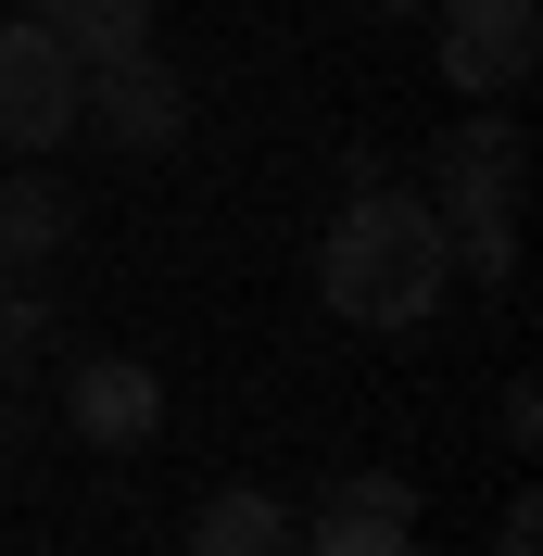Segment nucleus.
<instances>
[{"label":"nucleus","mask_w":543,"mask_h":556,"mask_svg":"<svg viewBox=\"0 0 543 556\" xmlns=\"http://www.w3.org/2000/svg\"><path fill=\"white\" fill-rule=\"evenodd\" d=\"M442 291H455V241H442V215L417 190H379L354 177V203L329 215V241H316V304L341 329H367V342H405L430 329Z\"/></svg>","instance_id":"obj_1"},{"label":"nucleus","mask_w":543,"mask_h":556,"mask_svg":"<svg viewBox=\"0 0 543 556\" xmlns=\"http://www.w3.org/2000/svg\"><path fill=\"white\" fill-rule=\"evenodd\" d=\"M430 64L455 102H506L543 64V13L531 0H430Z\"/></svg>","instance_id":"obj_2"},{"label":"nucleus","mask_w":543,"mask_h":556,"mask_svg":"<svg viewBox=\"0 0 543 556\" xmlns=\"http://www.w3.org/2000/svg\"><path fill=\"white\" fill-rule=\"evenodd\" d=\"M518 203H531V139L518 127H442L430 152V215H442V241H468V228H518Z\"/></svg>","instance_id":"obj_3"},{"label":"nucleus","mask_w":543,"mask_h":556,"mask_svg":"<svg viewBox=\"0 0 543 556\" xmlns=\"http://www.w3.org/2000/svg\"><path fill=\"white\" fill-rule=\"evenodd\" d=\"M76 102H89V76L64 64V38L38 26H0V152H64L76 139Z\"/></svg>","instance_id":"obj_4"},{"label":"nucleus","mask_w":543,"mask_h":556,"mask_svg":"<svg viewBox=\"0 0 543 556\" xmlns=\"http://www.w3.org/2000/svg\"><path fill=\"white\" fill-rule=\"evenodd\" d=\"M417 544V481L405 468H354L316 493V519H291V556H405Z\"/></svg>","instance_id":"obj_5"},{"label":"nucleus","mask_w":543,"mask_h":556,"mask_svg":"<svg viewBox=\"0 0 543 556\" xmlns=\"http://www.w3.org/2000/svg\"><path fill=\"white\" fill-rule=\"evenodd\" d=\"M64 430L89 455H139L152 430H165V380H152L139 354H76L64 367Z\"/></svg>","instance_id":"obj_6"},{"label":"nucleus","mask_w":543,"mask_h":556,"mask_svg":"<svg viewBox=\"0 0 543 556\" xmlns=\"http://www.w3.org/2000/svg\"><path fill=\"white\" fill-rule=\"evenodd\" d=\"M76 127L114 139V152H177V139H190V89H177L165 51H139V64H102V76H89Z\"/></svg>","instance_id":"obj_7"},{"label":"nucleus","mask_w":543,"mask_h":556,"mask_svg":"<svg viewBox=\"0 0 543 556\" xmlns=\"http://www.w3.org/2000/svg\"><path fill=\"white\" fill-rule=\"evenodd\" d=\"M177 556H291V506H278L266 481H228V493H203V506H190Z\"/></svg>","instance_id":"obj_8"},{"label":"nucleus","mask_w":543,"mask_h":556,"mask_svg":"<svg viewBox=\"0 0 543 556\" xmlns=\"http://www.w3.org/2000/svg\"><path fill=\"white\" fill-rule=\"evenodd\" d=\"M38 26L64 38L76 76H102V64H139V51H152V0H51Z\"/></svg>","instance_id":"obj_9"},{"label":"nucleus","mask_w":543,"mask_h":556,"mask_svg":"<svg viewBox=\"0 0 543 556\" xmlns=\"http://www.w3.org/2000/svg\"><path fill=\"white\" fill-rule=\"evenodd\" d=\"M64 190H51V177H0V278H38L51 266V253H64Z\"/></svg>","instance_id":"obj_10"},{"label":"nucleus","mask_w":543,"mask_h":556,"mask_svg":"<svg viewBox=\"0 0 543 556\" xmlns=\"http://www.w3.org/2000/svg\"><path fill=\"white\" fill-rule=\"evenodd\" d=\"M493 430H506V455H531V443H543V392H531V380H506V405H493Z\"/></svg>","instance_id":"obj_11"},{"label":"nucleus","mask_w":543,"mask_h":556,"mask_svg":"<svg viewBox=\"0 0 543 556\" xmlns=\"http://www.w3.org/2000/svg\"><path fill=\"white\" fill-rule=\"evenodd\" d=\"M493 556H543V506H531V493L506 506V531H493Z\"/></svg>","instance_id":"obj_12"},{"label":"nucleus","mask_w":543,"mask_h":556,"mask_svg":"<svg viewBox=\"0 0 543 556\" xmlns=\"http://www.w3.org/2000/svg\"><path fill=\"white\" fill-rule=\"evenodd\" d=\"M367 13H430V0H367Z\"/></svg>","instance_id":"obj_13"},{"label":"nucleus","mask_w":543,"mask_h":556,"mask_svg":"<svg viewBox=\"0 0 543 556\" xmlns=\"http://www.w3.org/2000/svg\"><path fill=\"white\" fill-rule=\"evenodd\" d=\"M26 13H51V0H26Z\"/></svg>","instance_id":"obj_14"}]
</instances>
